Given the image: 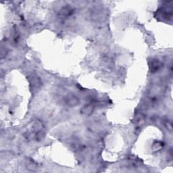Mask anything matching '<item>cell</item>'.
Here are the masks:
<instances>
[{
    "mask_svg": "<svg viewBox=\"0 0 173 173\" xmlns=\"http://www.w3.org/2000/svg\"><path fill=\"white\" fill-rule=\"evenodd\" d=\"M30 84H31V87L33 88V90H38L42 86V82H41V79L38 76L35 75L31 76Z\"/></svg>",
    "mask_w": 173,
    "mask_h": 173,
    "instance_id": "1",
    "label": "cell"
},
{
    "mask_svg": "<svg viewBox=\"0 0 173 173\" xmlns=\"http://www.w3.org/2000/svg\"><path fill=\"white\" fill-rule=\"evenodd\" d=\"M65 103L70 107H76L79 105L80 101L77 96L74 95H68L66 97Z\"/></svg>",
    "mask_w": 173,
    "mask_h": 173,
    "instance_id": "2",
    "label": "cell"
},
{
    "mask_svg": "<svg viewBox=\"0 0 173 173\" xmlns=\"http://www.w3.org/2000/svg\"><path fill=\"white\" fill-rule=\"evenodd\" d=\"M149 70L151 73H156L162 67L163 64L158 59H152L149 62Z\"/></svg>",
    "mask_w": 173,
    "mask_h": 173,
    "instance_id": "3",
    "label": "cell"
},
{
    "mask_svg": "<svg viewBox=\"0 0 173 173\" xmlns=\"http://www.w3.org/2000/svg\"><path fill=\"white\" fill-rule=\"evenodd\" d=\"M93 105L87 104L82 108L81 110H80V113H81V114L84 115V116H89V115H91L93 112Z\"/></svg>",
    "mask_w": 173,
    "mask_h": 173,
    "instance_id": "4",
    "label": "cell"
},
{
    "mask_svg": "<svg viewBox=\"0 0 173 173\" xmlns=\"http://www.w3.org/2000/svg\"><path fill=\"white\" fill-rule=\"evenodd\" d=\"M73 12V10L70 7H63L60 10V15L62 17H67L72 14Z\"/></svg>",
    "mask_w": 173,
    "mask_h": 173,
    "instance_id": "5",
    "label": "cell"
},
{
    "mask_svg": "<svg viewBox=\"0 0 173 173\" xmlns=\"http://www.w3.org/2000/svg\"><path fill=\"white\" fill-rule=\"evenodd\" d=\"M45 137V132L43 131V128L41 129L40 131H37L34 135V137H35V139L37 141H40L42 140Z\"/></svg>",
    "mask_w": 173,
    "mask_h": 173,
    "instance_id": "6",
    "label": "cell"
},
{
    "mask_svg": "<svg viewBox=\"0 0 173 173\" xmlns=\"http://www.w3.org/2000/svg\"><path fill=\"white\" fill-rule=\"evenodd\" d=\"M163 147V144L162 142L160 141H156L154 144L152 145V149L154 151H157L160 150Z\"/></svg>",
    "mask_w": 173,
    "mask_h": 173,
    "instance_id": "7",
    "label": "cell"
},
{
    "mask_svg": "<svg viewBox=\"0 0 173 173\" xmlns=\"http://www.w3.org/2000/svg\"><path fill=\"white\" fill-rule=\"evenodd\" d=\"M136 122H137L138 125L144 124L145 123V117L143 115H139V116L136 118Z\"/></svg>",
    "mask_w": 173,
    "mask_h": 173,
    "instance_id": "8",
    "label": "cell"
},
{
    "mask_svg": "<svg viewBox=\"0 0 173 173\" xmlns=\"http://www.w3.org/2000/svg\"><path fill=\"white\" fill-rule=\"evenodd\" d=\"M166 125H167V127L168 129V130L170 131H172V123H170V122H167V123H165Z\"/></svg>",
    "mask_w": 173,
    "mask_h": 173,
    "instance_id": "9",
    "label": "cell"
}]
</instances>
